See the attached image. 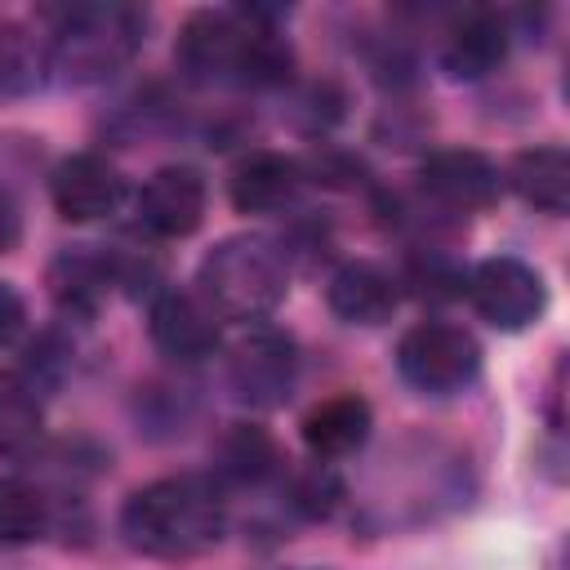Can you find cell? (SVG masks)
I'll list each match as a JSON object with an SVG mask.
<instances>
[{"mask_svg":"<svg viewBox=\"0 0 570 570\" xmlns=\"http://www.w3.org/2000/svg\"><path fill=\"white\" fill-rule=\"evenodd\" d=\"M174 62L191 85H245L276 89L294 71L285 36L263 9H196L178 27Z\"/></svg>","mask_w":570,"mask_h":570,"instance_id":"6da1fadb","label":"cell"},{"mask_svg":"<svg viewBox=\"0 0 570 570\" xmlns=\"http://www.w3.org/2000/svg\"><path fill=\"white\" fill-rule=\"evenodd\" d=\"M227 503L209 476H160L134 490L120 508V534L134 552L156 561H191L218 548Z\"/></svg>","mask_w":570,"mask_h":570,"instance_id":"7a4b0ae2","label":"cell"},{"mask_svg":"<svg viewBox=\"0 0 570 570\" xmlns=\"http://www.w3.org/2000/svg\"><path fill=\"white\" fill-rule=\"evenodd\" d=\"M196 289H200L196 298L214 316L258 325L289 294V258H285V249L272 236L240 232V236L218 240L200 258Z\"/></svg>","mask_w":570,"mask_h":570,"instance_id":"3957f363","label":"cell"},{"mask_svg":"<svg viewBox=\"0 0 570 570\" xmlns=\"http://www.w3.org/2000/svg\"><path fill=\"white\" fill-rule=\"evenodd\" d=\"M142 31L147 18L134 4H111V0L76 4L53 27L49 71H58L71 85H102L134 62V53L147 40Z\"/></svg>","mask_w":570,"mask_h":570,"instance_id":"277c9868","label":"cell"},{"mask_svg":"<svg viewBox=\"0 0 570 570\" xmlns=\"http://www.w3.org/2000/svg\"><path fill=\"white\" fill-rule=\"evenodd\" d=\"M396 370L414 392L450 396L463 392L481 370V343L450 321H419L396 343Z\"/></svg>","mask_w":570,"mask_h":570,"instance_id":"5b68a950","label":"cell"},{"mask_svg":"<svg viewBox=\"0 0 570 570\" xmlns=\"http://www.w3.org/2000/svg\"><path fill=\"white\" fill-rule=\"evenodd\" d=\"M294 379H298L294 338L272 325H254L227 347V387L245 405H258V410L281 405L294 392Z\"/></svg>","mask_w":570,"mask_h":570,"instance_id":"8992f818","label":"cell"},{"mask_svg":"<svg viewBox=\"0 0 570 570\" xmlns=\"http://www.w3.org/2000/svg\"><path fill=\"white\" fill-rule=\"evenodd\" d=\"M468 298L481 321H490L494 330H508V334L534 325L548 307L543 276L512 254H494V258L476 263L468 276Z\"/></svg>","mask_w":570,"mask_h":570,"instance_id":"52a82bcc","label":"cell"},{"mask_svg":"<svg viewBox=\"0 0 570 570\" xmlns=\"http://www.w3.org/2000/svg\"><path fill=\"white\" fill-rule=\"evenodd\" d=\"M205 178L191 165H160L138 191V223L160 240H183L205 223Z\"/></svg>","mask_w":570,"mask_h":570,"instance_id":"ba28073f","label":"cell"},{"mask_svg":"<svg viewBox=\"0 0 570 570\" xmlns=\"http://www.w3.org/2000/svg\"><path fill=\"white\" fill-rule=\"evenodd\" d=\"M49 196H53V209L67 223H98V218L120 209L125 178H120V169L107 156L76 151L67 160H58V169L49 178Z\"/></svg>","mask_w":570,"mask_h":570,"instance_id":"9c48e42d","label":"cell"},{"mask_svg":"<svg viewBox=\"0 0 570 570\" xmlns=\"http://www.w3.org/2000/svg\"><path fill=\"white\" fill-rule=\"evenodd\" d=\"M419 183H423V191L436 205H445L454 214H472V209L494 205L503 178H499V169L481 151H472V147H441V151H432L419 165Z\"/></svg>","mask_w":570,"mask_h":570,"instance_id":"30bf717a","label":"cell"},{"mask_svg":"<svg viewBox=\"0 0 570 570\" xmlns=\"http://www.w3.org/2000/svg\"><path fill=\"white\" fill-rule=\"evenodd\" d=\"M147 330L151 343L174 361H205L218 352V321L187 289H160L147 307Z\"/></svg>","mask_w":570,"mask_h":570,"instance_id":"8fae6325","label":"cell"},{"mask_svg":"<svg viewBox=\"0 0 570 570\" xmlns=\"http://www.w3.org/2000/svg\"><path fill=\"white\" fill-rule=\"evenodd\" d=\"M303 196V165L281 151H258L232 174V205L240 214H285Z\"/></svg>","mask_w":570,"mask_h":570,"instance_id":"7c38bea8","label":"cell"},{"mask_svg":"<svg viewBox=\"0 0 570 570\" xmlns=\"http://www.w3.org/2000/svg\"><path fill=\"white\" fill-rule=\"evenodd\" d=\"M370 428H374L370 401L356 396V392H343V396H330L316 410H307V419H303V445L321 463H334V459L356 454L370 441Z\"/></svg>","mask_w":570,"mask_h":570,"instance_id":"4fadbf2b","label":"cell"},{"mask_svg":"<svg viewBox=\"0 0 570 570\" xmlns=\"http://www.w3.org/2000/svg\"><path fill=\"white\" fill-rule=\"evenodd\" d=\"M508 58V22L490 9H472L459 18L441 45V67L454 80H481Z\"/></svg>","mask_w":570,"mask_h":570,"instance_id":"5bb4252c","label":"cell"},{"mask_svg":"<svg viewBox=\"0 0 570 570\" xmlns=\"http://www.w3.org/2000/svg\"><path fill=\"white\" fill-rule=\"evenodd\" d=\"M396 281L374 263H347L330 276L325 303L343 325H383L396 312Z\"/></svg>","mask_w":570,"mask_h":570,"instance_id":"9a60e30c","label":"cell"},{"mask_svg":"<svg viewBox=\"0 0 570 570\" xmlns=\"http://www.w3.org/2000/svg\"><path fill=\"white\" fill-rule=\"evenodd\" d=\"M49 285H53V298L71 312H94L116 281V254L111 249H98V245H71L62 249L53 263H49Z\"/></svg>","mask_w":570,"mask_h":570,"instance_id":"2e32d148","label":"cell"},{"mask_svg":"<svg viewBox=\"0 0 570 570\" xmlns=\"http://www.w3.org/2000/svg\"><path fill=\"white\" fill-rule=\"evenodd\" d=\"M508 187L543 209V214H566L570 209V151L566 147H525L508 160Z\"/></svg>","mask_w":570,"mask_h":570,"instance_id":"e0dca14e","label":"cell"},{"mask_svg":"<svg viewBox=\"0 0 570 570\" xmlns=\"http://www.w3.org/2000/svg\"><path fill=\"white\" fill-rule=\"evenodd\" d=\"M45 436V401L31 374L0 370V454L27 459Z\"/></svg>","mask_w":570,"mask_h":570,"instance_id":"ac0fdd59","label":"cell"},{"mask_svg":"<svg viewBox=\"0 0 570 570\" xmlns=\"http://www.w3.org/2000/svg\"><path fill=\"white\" fill-rule=\"evenodd\" d=\"M49 76V45L18 18L0 22V98H27Z\"/></svg>","mask_w":570,"mask_h":570,"instance_id":"d6986e66","label":"cell"},{"mask_svg":"<svg viewBox=\"0 0 570 570\" xmlns=\"http://www.w3.org/2000/svg\"><path fill=\"white\" fill-rule=\"evenodd\" d=\"M53 525V499L27 476H0V543L45 539Z\"/></svg>","mask_w":570,"mask_h":570,"instance_id":"ffe728a7","label":"cell"},{"mask_svg":"<svg viewBox=\"0 0 570 570\" xmlns=\"http://www.w3.org/2000/svg\"><path fill=\"white\" fill-rule=\"evenodd\" d=\"M223 459V472L236 476V481H263L272 468H276V445L267 432L249 428V423H236L218 450Z\"/></svg>","mask_w":570,"mask_h":570,"instance_id":"44dd1931","label":"cell"},{"mask_svg":"<svg viewBox=\"0 0 570 570\" xmlns=\"http://www.w3.org/2000/svg\"><path fill=\"white\" fill-rule=\"evenodd\" d=\"M289 503H294L303 517L325 521V517H334V508L343 503V481H338L325 463H316V468H307V472L294 476V485H289Z\"/></svg>","mask_w":570,"mask_h":570,"instance_id":"7402d4cb","label":"cell"},{"mask_svg":"<svg viewBox=\"0 0 570 570\" xmlns=\"http://www.w3.org/2000/svg\"><path fill=\"white\" fill-rule=\"evenodd\" d=\"M27 325V303L13 285H0V347H9Z\"/></svg>","mask_w":570,"mask_h":570,"instance_id":"603a6c76","label":"cell"},{"mask_svg":"<svg viewBox=\"0 0 570 570\" xmlns=\"http://www.w3.org/2000/svg\"><path fill=\"white\" fill-rule=\"evenodd\" d=\"M18 240H22V214H18V205L0 191V254H9Z\"/></svg>","mask_w":570,"mask_h":570,"instance_id":"cb8c5ba5","label":"cell"},{"mask_svg":"<svg viewBox=\"0 0 570 570\" xmlns=\"http://www.w3.org/2000/svg\"><path fill=\"white\" fill-rule=\"evenodd\" d=\"M0 570H4V566H0Z\"/></svg>","mask_w":570,"mask_h":570,"instance_id":"d4e9b609","label":"cell"}]
</instances>
